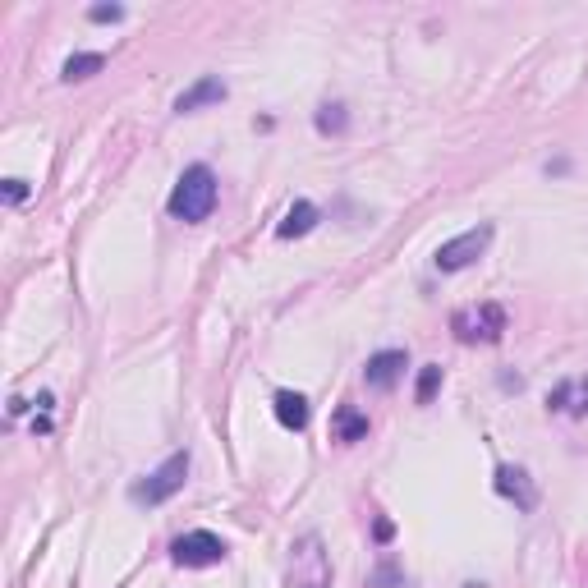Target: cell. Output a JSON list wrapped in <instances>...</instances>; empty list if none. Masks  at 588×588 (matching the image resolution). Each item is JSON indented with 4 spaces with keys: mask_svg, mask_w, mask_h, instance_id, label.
<instances>
[{
    "mask_svg": "<svg viewBox=\"0 0 588 588\" xmlns=\"http://www.w3.org/2000/svg\"><path fill=\"white\" fill-rule=\"evenodd\" d=\"M170 216L175 221H184V226H198V221H207V216L216 212V175L212 166H189L180 175V184L170 189Z\"/></svg>",
    "mask_w": 588,
    "mask_h": 588,
    "instance_id": "cell-1",
    "label": "cell"
},
{
    "mask_svg": "<svg viewBox=\"0 0 588 588\" xmlns=\"http://www.w3.org/2000/svg\"><path fill=\"white\" fill-rule=\"evenodd\" d=\"M290 588H331V552L322 533H304L290 547Z\"/></svg>",
    "mask_w": 588,
    "mask_h": 588,
    "instance_id": "cell-2",
    "label": "cell"
},
{
    "mask_svg": "<svg viewBox=\"0 0 588 588\" xmlns=\"http://www.w3.org/2000/svg\"><path fill=\"white\" fill-rule=\"evenodd\" d=\"M506 308L501 304H469V308H455L451 313V331L455 340L464 345H497L506 336Z\"/></svg>",
    "mask_w": 588,
    "mask_h": 588,
    "instance_id": "cell-3",
    "label": "cell"
},
{
    "mask_svg": "<svg viewBox=\"0 0 588 588\" xmlns=\"http://www.w3.org/2000/svg\"><path fill=\"white\" fill-rule=\"evenodd\" d=\"M184 478H189V451H175L161 469H152L143 483L129 487V497H134L138 506H161V501H170L175 492H180Z\"/></svg>",
    "mask_w": 588,
    "mask_h": 588,
    "instance_id": "cell-4",
    "label": "cell"
},
{
    "mask_svg": "<svg viewBox=\"0 0 588 588\" xmlns=\"http://www.w3.org/2000/svg\"><path fill=\"white\" fill-rule=\"evenodd\" d=\"M492 235L497 230L487 226H474V230H464V235H455V239H446L437 253H432V262H437V272H464V267H474L478 258L487 253V244H492Z\"/></svg>",
    "mask_w": 588,
    "mask_h": 588,
    "instance_id": "cell-5",
    "label": "cell"
},
{
    "mask_svg": "<svg viewBox=\"0 0 588 588\" xmlns=\"http://www.w3.org/2000/svg\"><path fill=\"white\" fill-rule=\"evenodd\" d=\"M170 561H175V566H189V570L221 566V561H226V543H221V538H216L212 529L180 533V538L170 543Z\"/></svg>",
    "mask_w": 588,
    "mask_h": 588,
    "instance_id": "cell-6",
    "label": "cell"
},
{
    "mask_svg": "<svg viewBox=\"0 0 588 588\" xmlns=\"http://www.w3.org/2000/svg\"><path fill=\"white\" fill-rule=\"evenodd\" d=\"M405 368H409L405 350H382V354H373V359H368V368H363V382L373 386V391H391V386L405 377Z\"/></svg>",
    "mask_w": 588,
    "mask_h": 588,
    "instance_id": "cell-7",
    "label": "cell"
},
{
    "mask_svg": "<svg viewBox=\"0 0 588 588\" xmlns=\"http://www.w3.org/2000/svg\"><path fill=\"white\" fill-rule=\"evenodd\" d=\"M497 492L506 501H515L520 510H533L538 506V487L529 483V474H524L520 464H501L497 469Z\"/></svg>",
    "mask_w": 588,
    "mask_h": 588,
    "instance_id": "cell-8",
    "label": "cell"
},
{
    "mask_svg": "<svg viewBox=\"0 0 588 588\" xmlns=\"http://www.w3.org/2000/svg\"><path fill=\"white\" fill-rule=\"evenodd\" d=\"M212 102H226V83L216 79V74H203L193 88H184L180 97H175V111L193 115V111H203V106H212Z\"/></svg>",
    "mask_w": 588,
    "mask_h": 588,
    "instance_id": "cell-9",
    "label": "cell"
},
{
    "mask_svg": "<svg viewBox=\"0 0 588 588\" xmlns=\"http://www.w3.org/2000/svg\"><path fill=\"white\" fill-rule=\"evenodd\" d=\"M331 437L345 441V446H354V441L368 437V414L354 405H340L336 414H331Z\"/></svg>",
    "mask_w": 588,
    "mask_h": 588,
    "instance_id": "cell-10",
    "label": "cell"
},
{
    "mask_svg": "<svg viewBox=\"0 0 588 588\" xmlns=\"http://www.w3.org/2000/svg\"><path fill=\"white\" fill-rule=\"evenodd\" d=\"M276 419H281V428L290 432H304L308 428V400L299 396V391H276Z\"/></svg>",
    "mask_w": 588,
    "mask_h": 588,
    "instance_id": "cell-11",
    "label": "cell"
},
{
    "mask_svg": "<svg viewBox=\"0 0 588 588\" xmlns=\"http://www.w3.org/2000/svg\"><path fill=\"white\" fill-rule=\"evenodd\" d=\"M317 221H322V212H317L313 203H304V198H299V203H294L290 212H285L281 226H276V235H281V239H304L308 230L317 226Z\"/></svg>",
    "mask_w": 588,
    "mask_h": 588,
    "instance_id": "cell-12",
    "label": "cell"
},
{
    "mask_svg": "<svg viewBox=\"0 0 588 588\" xmlns=\"http://www.w3.org/2000/svg\"><path fill=\"white\" fill-rule=\"evenodd\" d=\"M106 69V56L102 51H79V56H69L65 69H60V79L65 83H79V79H92V74H102Z\"/></svg>",
    "mask_w": 588,
    "mask_h": 588,
    "instance_id": "cell-13",
    "label": "cell"
},
{
    "mask_svg": "<svg viewBox=\"0 0 588 588\" xmlns=\"http://www.w3.org/2000/svg\"><path fill=\"white\" fill-rule=\"evenodd\" d=\"M345 125H350V115H345L340 102H327L317 111V134H345Z\"/></svg>",
    "mask_w": 588,
    "mask_h": 588,
    "instance_id": "cell-14",
    "label": "cell"
},
{
    "mask_svg": "<svg viewBox=\"0 0 588 588\" xmlns=\"http://www.w3.org/2000/svg\"><path fill=\"white\" fill-rule=\"evenodd\" d=\"M437 386H441V363H428V368L419 373V391H414V400H419V405H432Z\"/></svg>",
    "mask_w": 588,
    "mask_h": 588,
    "instance_id": "cell-15",
    "label": "cell"
},
{
    "mask_svg": "<svg viewBox=\"0 0 588 588\" xmlns=\"http://www.w3.org/2000/svg\"><path fill=\"white\" fill-rule=\"evenodd\" d=\"M88 19H97V23H115V19H125V5H92Z\"/></svg>",
    "mask_w": 588,
    "mask_h": 588,
    "instance_id": "cell-16",
    "label": "cell"
},
{
    "mask_svg": "<svg viewBox=\"0 0 588 588\" xmlns=\"http://www.w3.org/2000/svg\"><path fill=\"white\" fill-rule=\"evenodd\" d=\"M28 198V180H5V203H23Z\"/></svg>",
    "mask_w": 588,
    "mask_h": 588,
    "instance_id": "cell-17",
    "label": "cell"
},
{
    "mask_svg": "<svg viewBox=\"0 0 588 588\" xmlns=\"http://www.w3.org/2000/svg\"><path fill=\"white\" fill-rule=\"evenodd\" d=\"M373 533H377V543H391V533H396V529H391V520H377Z\"/></svg>",
    "mask_w": 588,
    "mask_h": 588,
    "instance_id": "cell-18",
    "label": "cell"
}]
</instances>
